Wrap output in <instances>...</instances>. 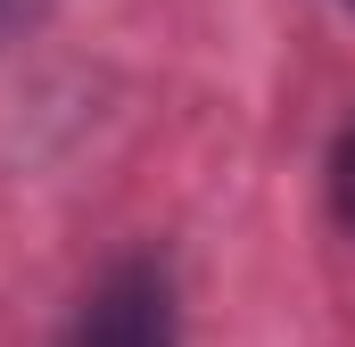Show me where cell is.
<instances>
[{
	"label": "cell",
	"instance_id": "6da1fadb",
	"mask_svg": "<svg viewBox=\"0 0 355 347\" xmlns=\"http://www.w3.org/2000/svg\"><path fill=\"white\" fill-rule=\"evenodd\" d=\"M67 347H174V281L149 257L116 264V273L83 298Z\"/></svg>",
	"mask_w": 355,
	"mask_h": 347
},
{
	"label": "cell",
	"instance_id": "7a4b0ae2",
	"mask_svg": "<svg viewBox=\"0 0 355 347\" xmlns=\"http://www.w3.org/2000/svg\"><path fill=\"white\" fill-rule=\"evenodd\" d=\"M331 207H339V223L355 232V124L339 133V149H331Z\"/></svg>",
	"mask_w": 355,
	"mask_h": 347
},
{
	"label": "cell",
	"instance_id": "3957f363",
	"mask_svg": "<svg viewBox=\"0 0 355 347\" xmlns=\"http://www.w3.org/2000/svg\"><path fill=\"white\" fill-rule=\"evenodd\" d=\"M42 8H50V0H0V42H8V33H17V25H33V17H42Z\"/></svg>",
	"mask_w": 355,
	"mask_h": 347
}]
</instances>
